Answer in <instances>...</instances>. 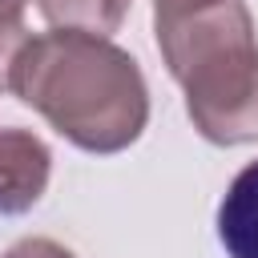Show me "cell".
<instances>
[{
    "instance_id": "2",
    "label": "cell",
    "mask_w": 258,
    "mask_h": 258,
    "mask_svg": "<svg viewBox=\"0 0 258 258\" xmlns=\"http://www.w3.org/2000/svg\"><path fill=\"white\" fill-rule=\"evenodd\" d=\"M153 32L194 129L214 145L258 141V28L246 0L210 4Z\"/></svg>"
},
{
    "instance_id": "1",
    "label": "cell",
    "mask_w": 258,
    "mask_h": 258,
    "mask_svg": "<svg viewBox=\"0 0 258 258\" xmlns=\"http://www.w3.org/2000/svg\"><path fill=\"white\" fill-rule=\"evenodd\" d=\"M8 89L85 153H121L149 121L137 60L93 32L52 28L28 36L12 60Z\"/></svg>"
},
{
    "instance_id": "7",
    "label": "cell",
    "mask_w": 258,
    "mask_h": 258,
    "mask_svg": "<svg viewBox=\"0 0 258 258\" xmlns=\"http://www.w3.org/2000/svg\"><path fill=\"white\" fill-rule=\"evenodd\" d=\"M4 258H77V254L52 238H20L16 246L4 250Z\"/></svg>"
},
{
    "instance_id": "4",
    "label": "cell",
    "mask_w": 258,
    "mask_h": 258,
    "mask_svg": "<svg viewBox=\"0 0 258 258\" xmlns=\"http://www.w3.org/2000/svg\"><path fill=\"white\" fill-rule=\"evenodd\" d=\"M218 238L230 258H258V161L242 165L218 202Z\"/></svg>"
},
{
    "instance_id": "3",
    "label": "cell",
    "mask_w": 258,
    "mask_h": 258,
    "mask_svg": "<svg viewBox=\"0 0 258 258\" xmlns=\"http://www.w3.org/2000/svg\"><path fill=\"white\" fill-rule=\"evenodd\" d=\"M52 173L48 145L28 129H0V214H28Z\"/></svg>"
},
{
    "instance_id": "5",
    "label": "cell",
    "mask_w": 258,
    "mask_h": 258,
    "mask_svg": "<svg viewBox=\"0 0 258 258\" xmlns=\"http://www.w3.org/2000/svg\"><path fill=\"white\" fill-rule=\"evenodd\" d=\"M133 0H36L40 16L52 28H73V32H93V36H109L121 28V20L129 16Z\"/></svg>"
},
{
    "instance_id": "6",
    "label": "cell",
    "mask_w": 258,
    "mask_h": 258,
    "mask_svg": "<svg viewBox=\"0 0 258 258\" xmlns=\"http://www.w3.org/2000/svg\"><path fill=\"white\" fill-rule=\"evenodd\" d=\"M32 0H0V89H8V77H12V60L20 52V44L28 40V28H24V8Z\"/></svg>"
},
{
    "instance_id": "8",
    "label": "cell",
    "mask_w": 258,
    "mask_h": 258,
    "mask_svg": "<svg viewBox=\"0 0 258 258\" xmlns=\"http://www.w3.org/2000/svg\"><path fill=\"white\" fill-rule=\"evenodd\" d=\"M210 4H222V0H153V24H169V20H181L189 12H202Z\"/></svg>"
}]
</instances>
